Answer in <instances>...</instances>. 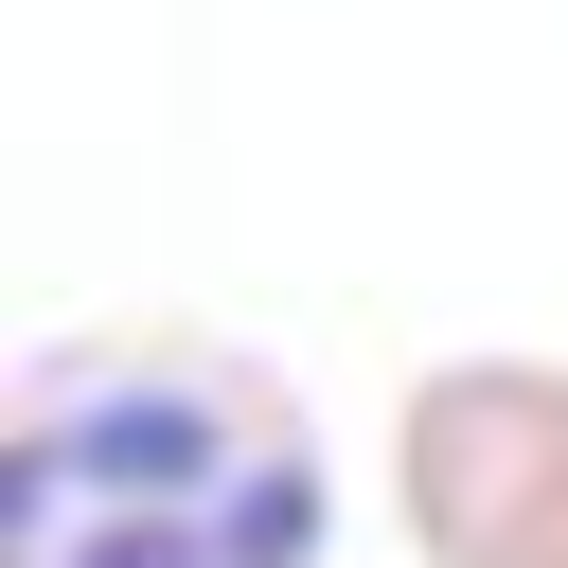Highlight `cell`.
<instances>
[{"mask_svg": "<svg viewBox=\"0 0 568 568\" xmlns=\"http://www.w3.org/2000/svg\"><path fill=\"white\" fill-rule=\"evenodd\" d=\"M0 568H337L320 408L195 320L53 337L0 408Z\"/></svg>", "mask_w": 568, "mask_h": 568, "instance_id": "cell-1", "label": "cell"}, {"mask_svg": "<svg viewBox=\"0 0 568 568\" xmlns=\"http://www.w3.org/2000/svg\"><path fill=\"white\" fill-rule=\"evenodd\" d=\"M426 568H568V355H426L390 408Z\"/></svg>", "mask_w": 568, "mask_h": 568, "instance_id": "cell-2", "label": "cell"}]
</instances>
